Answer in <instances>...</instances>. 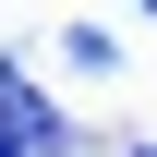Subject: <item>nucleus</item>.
I'll use <instances>...</instances> for the list:
<instances>
[{
  "mask_svg": "<svg viewBox=\"0 0 157 157\" xmlns=\"http://www.w3.org/2000/svg\"><path fill=\"white\" fill-rule=\"evenodd\" d=\"M60 60H73V73H109V60H121V36H109V24H73V36H60Z\"/></svg>",
  "mask_w": 157,
  "mask_h": 157,
  "instance_id": "1",
  "label": "nucleus"
},
{
  "mask_svg": "<svg viewBox=\"0 0 157 157\" xmlns=\"http://www.w3.org/2000/svg\"><path fill=\"white\" fill-rule=\"evenodd\" d=\"M0 157H24V133H12V121H0Z\"/></svg>",
  "mask_w": 157,
  "mask_h": 157,
  "instance_id": "2",
  "label": "nucleus"
},
{
  "mask_svg": "<svg viewBox=\"0 0 157 157\" xmlns=\"http://www.w3.org/2000/svg\"><path fill=\"white\" fill-rule=\"evenodd\" d=\"M145 12H157V0H145Z\"/></svg>",
  "mask_w": 157,
  "mask_h": 157,
  "instance_id": "3",
  "label": "nucleus"
}]
</instances>
